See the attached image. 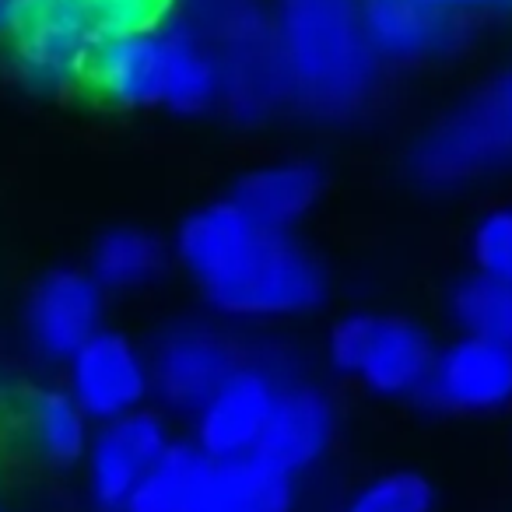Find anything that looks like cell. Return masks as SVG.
Returning a JSON list of instances; mask_svg holds the SVG:
<instances>
[{
	"label": "cell",
	"mask_w": 512,
	"mask_h": 512,
	"mask_svg": "<svg viewBox=\"0 0 512 512\" xmlns=\"http://www.w3.org/2000/svg\"><path fill=\"white\" fill-rule=\"evenodd\" d=\"M172 442L169 425L158 411H130L106 421L102 432L88 442V495L99 512H120L130 491Z\"/></svg>",
	"instance_id": "8fae6325"
},
{
	"label": "cell",
	"mask_w": 512,
	"mask_h": 512,
	"mask_svg": "<svg viewBox=\"0 0 512 512\" xmlns=\"http://www.w3.org/2000/svg\"><path fill=\"white\" fill-rule=\"evenodd\" d=\"M85 88L120 109L200 116L221 106L218 64L197 32L176 15L102 46L88 64Z\"/></svg>",
	"instance_id": "3957f363"
},
{
	"label": "cell",
	"mask_w": 512,
	"mask_h": 512,
	"mask_svg": "<svg viewBox=\"0 0 512 512\" xmlns=\"http://www.w3.org/2000/svg\"><path fill=\"white\" fill-rule=\"evenodd\" d=\"M172 15L211 50L221 74V106L242 120H260L285 99L274 11L267 0H172Z\"/></svg>",
	"instance_id": "8992f818"
},
{
	"label": "cell",
	"mask_w": 512,
	"mask_h": 512,
	"mask_svg": "<svg viewBox=\"0 0 512 512\" xmlns=\"http://www.w3.org/2000/svg\"><path fill=\"white\" fill-rule=\"evenodd\" d=\"M432 4L435 11L449 18H460V15H470V11H491V8H502V4H512V0H425Z\"/></svg>",
	"instance_id": "484cf974"
},
{
	"label": "cell",
	"mask_w": 512,
	"mask_h": 512,
	"mask_svg": "<svg viewBox=\"0 0 512 512\" xmlns=\"http://www.w3.org/2000/svg\"><path fill=\"white\" fill-rule=\"evenodd\" d=\"M449 320L467 337H484L512 348V285L488 278L481 271H470L449 288Z\"/></svg>",
	"instance_id": "44dd1931"
},
{
	"label": "cell",
	"mask_w": 512,
	"mask_h": 512,
	"mask_svg": "<svg viewBox=\"0 0 512 512\" xmlns=\"http://www.w3.org/2000/svg\"><path fill=\"white\" fill-rule=\"evenodd\" d=\"M67 390L99 425L141 411L151 397L148 355L130 337L99 330L67 358Z\"/></svg>",
	"instance_id": "9c48e42d"
},
{
	"label": "cell",
	"mask_w": 512,
	"mask_h": 512,
	"mask_svg": "<svg viewBox=\"0 0 512 512\" xmlns=\"http://www.w3.org/2000/svg\"><path fill=\"white\" fill-rule=\"evenodd\" d=\"M372 316L376 313H351L334 323V330L327 337V358L334 365V372H341V376H355L358 372L365 344H369Z\"/></svg>",
	"instance_id": "cb8c5ba5"
},
{
	"label": "cell",
	"mask_w": 512,
	"mask_h": 512,
	"mask_svg": "<svg viewBox=\"0 0 512 512\" xmlns=\"http://www.w3.org/2000/svg\"><path fill=\"white\" fill-rule=\"evenodd\" d=\"M193 512H295V477L256 453L211 460Z\"/></svg>",
	"instance_id": "e0dca14e"
},
{
	"label": "cell",
	"mask_w": 512,
	"mask_h": 512,
	"mask_svg": "<svg viewBox=\"0 0 512 512\" xmlns=\"http://www.w3.org/2000/svg\"><path fill=\"white\" fill-rule=\"evenodd\" d=\"M22 435L29 449L50 467H74L88 453V414L71 390L43 386L22 400Z\"/></svg>",
	"instance_id": "ac0fdd59"
},
{
	"label": "cell",
	"mask_w": 512,
	"mask_h": 512,
	"mask_svg": "<svg viewBox=\"0 0 512 512\" xmlns=\"http://www.w3.org/2000/svg\"><path fill=\"white\" fill-rule=\"evenodd\" d=\"M435 341L411 316H372L369 344L355 379L383 400L421 397L435 362Z\"/></svg>",
	"instance_id": "5bb4252c"
},
{
	"label": "cell",
	"mask_w": 512,
	"mask_h": 512,
	"mask_svg": "<svg viewBox=\"0 0 512 512\" xmlns=\"http://www.w3.org/2000/svg\"><path fill=\"white\" fill-rule=\"evenodd\" d=\"M337 435V407L327 390L316 383H292L288 379L271 421L264 428V439L256 456H264L271 467L285 470L288 477H299L323 463Z\"/></svg>",
	"instance_id": "4fadbf2b"
},
{
	"label": "cell",
	"mask_w": 512,
	"mask_h": 512,
	"mask_svg": "<svg viewBox=\"0 0 512 512\" xmlns=\"http://www.w3.org/2000/svg\"><path fill=\"white\" fill-rule=\"evenodd\" d=\"M106 292L88 271H50L29 299V337L39 355L67 362L81 344L102 330Z\"/></svg>",
	"instance_id": "7c38bea8"
},
{
	"label": "cell",
	"mask_w": 512,
	"mask_h": 512,
	"mask_svg": "<svg viewBox=\"0 0 512 512\" xmlns=\"http://www.w3.org/2000/svg\"><path fill=\"white\" fill-rule=\"evenodd\" d=\"M470 260H474V271L512 285V204L491 207L474 221Z\"/></svg>",
	"instance_id": "603a6c76"
},
{
	"label": "cell",
	"mask_w": 512,
	"mask_h": 512,
	"mask_svg": "<svg viewBox=\"0 0 512 512\" xmlns=\"http://www.w3.org/2000/svg\"><path fill=\"white\" fill-rule=\"evenodd\" d=\"M39 0H0V39H8L18 25L29 18V11L36 8Z\"/></svg>",
	"instance_id": "d4e9b609"
},
{
	"label": "cell",
	"mask_w": 512,
	"mask_h": 512,
	"mask_svg": "<svg viewBox=\"0 0 512 512\" xmlns=\"http://www.w3.org/2000/svg\"><path fill=\"white\" fill-rule=\"evenodd\" d=\"M341 512H435V488L418 470H386L358 484Z\"/></svg>",
	"instance_id": "7402d4cb"
},
{
	"label": "cell",
	"mask_w": 512,
	"mask_h": 512,
	"mask_svg": "<svg viewBox=\"0 0 512 512\" xmlns=\"http://www.w3.org/2000/svg\"><path fill=\"white\" fill-rule=\"evenodd\" d=\"M169 15L172 0H39L8 36L11 67L43 95L71 92L85 85L88 64L102 46Z\"/></svg>",
	"instance_id": "277c9868"
},
{
	"label": "cell",
	"mask_w": 512,
	"mask_h": 512,
	"mask_svg": "<svg viewBox=\"0 0 512 512\" xmlns=\"http://www.w3.org/2000/svg\"><path fill=\"white\" fill-rule=\"evenodd\" d=\"M285 99L323 123H348L372 102L379 53L358 0H274Z\"/></svg>",
	"instance_id": "7a4b0ae2"
},
{
	"label": "cell",
	"mask_w": 512,
	"mask_h": 512,
	"mask_svg": "<svg viewBox=\"0 0 512 512\" xmlns=\"http://www.w3.org/2000/svg\"><path fill=\"white\" fill-rule=\"evenodd\" d=\"M169 264V249L148 228L123 225L106 232L92 249V278L102 292H137L162 278Z\"/></svg>",
	"instance_id": "d6986e66"
},
{
	"label": "cell",
	"mask_w": 512,
	"mask_h": 512,
	"mask_svg": "<svg viewBox=\"0 0 512 512\" xmlns=\"http://www.w3.org/2000/svg\"><path fill=\"white\" fill-rule=\"evenodd\" d=\"M323 169L306 158H285L242 172L228 197L260 225L292 232L299 221L316 211L323 197Z\"/></svg>",
	"instance_id": "9a60e30c"
},
{
	"label": "cell",
	"mask_w": 512,
	"mask_h": 512,
	"mask_svg": "<svg viewBox=\"0 0 512 512\" xmlns=\"http://www.w3.org/2000/svg\"><path fill=\"white\" fill-rule=\"evenodd\" d=\"M207 463L211 460L193 442H169L120 512H193Z\"/></svg>",
	"instance_id": "ffe728a7"
},
{
	"label": "cell",
	"mask_w": 512,
	"mask_h": 512,
	"mask_svg": "<svg viewBox=\"0 0 512 512\" xmlns=\"http://www.w3.org/2000/svg\"><path fill=\"white\" fill-rule=\"evenodd\" d=\"M242 362V351L225 330L211 323L186 320L169 327L158 337L148 358L151 369V397L172 414L200 411L207 397L221 386V379Z\"/></svg>",
	"instance_id": "ba28073f"
},
{
	"label": "cell",
	"mask_w": 512,
	"mask_h": 512,
	"mask_svg": "<svg viewBox=\"0 0 512 512\" xmlns=\"http://www.w3.org/2000/svg\"><path fill=\"white\" fill-rule=\"evenodd\" d=\"M407 172L428 193H456L512 172V64L484 78L407 151Z\"/></svg>",
	"instance_id": "5b68a950"
},
{
	"label": "cell",
	"mask_w": 512,
	"mask_h": 512,
	"mask_svg": "<svg viewBox=\"0 0 512 512\" xmlns=\"http://www.w3.org/2000/svg\"><path fill=\"white\" fill-rule=\"evenodd\" d=\"M358 4L379 60L418 64L442 57L456 43V18L435 11L425 0H358Z\"/></svg>",
	"instance_id": "2e32d148"
},
{
	"label": "cell",
	"mask_w": 512,
	"mask_h": 512,
	"mask_svg": "<svg viewBox=\"0 0 512 512\" xmlns=\"http://www.w3.org/2000/svg\"><path fill=\"white\" fill-rule=\"evenodd\" d=\"M285 383L288 376L264 355H242V362L193 414V446L207 460L256 453Z\"/></svg>",
	"instance_id": "52a82bcc"
},
{
	"label": "cell",
	"mask_w": 512,
	"mask_h": 512,
	"mask_svg": "<svg viewBox=\"0 0 512 512\" xmlns=\"http://www.w3.org/2000/svg\"><path fill=\"white\" fill-rule=\"evenodd\" d=\"M172 249L207 306L228 320H292L327 302L320 256L292 232L249 218L232 197L186 214Z\"/></svg>",
	"instance_id": "6da1fadb"
},
{
	"label": "cell",
	"mask_w": 512,
	"mask_h": 512,
	"mask_svg": "<svg viewBox=\"0 0 512 512\" xmlns=\"http://www.w3.org/2000/svg\"><path fill=\"white\" fill-rule=\"evenodd\" d=\"M428 407L442 414H495L512 404V348L484 337H453L435 351L421 390Z\"/></svg>",
	"instance_id": "30bf717a"
}]
</instances>
